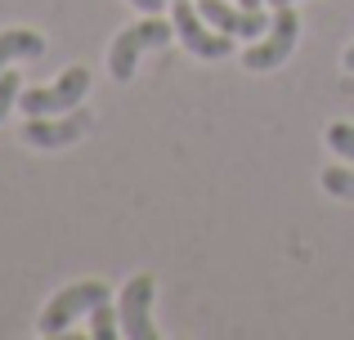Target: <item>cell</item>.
Wrapping results in <instances>:
<instances>
[{
  "instance_id": "1",
  "label": "cell",
  "mask_w": 354,
  "mask_h": 340,
  "mask_svg": "<svg viewBox=\"0 0 354 340\" xmlns=\"http://www.w3.org/2000/svg\"><path fill=\"white\" fill-rule=\"evenodd\" d=\"M171 36H175V27L162 23L157 14H148L139 23H130L126 32H117V41L108 45V72H113V81H130L139 59H144V50H162Z\"/></svg>"
},
{
  "instance_id": "8",
  "label": "cell",
  "mask_w": 354,
  "mask_h": 340,
  "mask_svg": "<svg viewBox=\"0 0 354 340\" xmlns=\"http://www.w3.org/2000/svg\"><path fill=\"white\" fill-rule=\"evenodd\" d=\"M86 130H90L86 112H54V117H27L23 139L32 143V148H68V143H77Z\"/></svg>"
},
{
  "instance_id": "13",
  "label": "cell",
  "mask_w": 354,
  "mask_h": 340,
  "mask_svg": "<svg viewBox=\"0 0 354 340\" xmlns=\"http://www.w3.org/2000/svg\"><path fill=\"white\" fill-rule=\"evenodd\" d=\"M18 94H23L18 72H0V121L9 117V108H18Z\"/></svg>"
},
{
  "instance_id": "3",
  "label": "cell",
  "mask_w": 354,
  "mask_h": 340,
  "mask_svg": "<svg viewBox=\"0 0 354 340\" xmlns=\"http://www.w3.org/2000/svg\"><path fill=\"white\" fill-rule=\"evenodd\" d=\"M296 36H301V18H296V9L292 5H278L274 18H269V32L260 36L247 54H242V63H247L251 72H274L278 63L296 50Z\"/></svg>"
},
{
  "instance_id": "5",
  "label": "cell",
  "mask_w": 354,
  "mask_h": 340,
  "mask_svg": "<svg viewBox=\"0 0 354 340\" xmlns=\"http://www.w3.org/2000/svg\"><path fill=\"white\" fill-rule=\"evenodd\" d=\"M153 278L139 273L121 287V300H117V318H121V336L126 340H157V327H153Z\"/></svg>"
},
{
  "instance_id": "16",
  "label": "cell",
  "mask_w": 354,
  "mask_h": 340,
  "mask_svg": "<svg viewBox=\"0 0 354 340\" xmlns=\"http://www.w3.org/2000/svg\"><path fill=\"white\" fill-rule=\"evenodd\" d=\"M238 5H247V9H260V5H265V0H238Z\"/></svg>"
},
{
  "instance_id": "11",
  "label": "cell",
  "mask_w": 354,
  "mask_h": 340,
  "mask_svg": "<svg viewBox=\"0 0 354 340\" xmlns=\"http://www.w3.org/2000/svg\"><path fill=\"white\" fill-rule=\"evenodd\" d=\"M323 188H328L332 197H341V201H354V170L328 166V170H323Z\"/></svg>"
},
{
  "instance_id": "12",
  "label": "cell",
  "mask_w": 354,
  "mask_h": 340,
  "mask_svg": "<svg viewBox=\"0 0 354 340\" xmlns=\"http://www.w3.org/2000/svg\"><path fill=\"white\" fill-rule=\"evenodd\" d=\"M328 148L337 152V157H346V161H354V126H346V121L328 126Z\"/></svg>"
},
{
  "instance_id": "15",
  "label": "cell",
  "mask_w": 354,
  "mask_h": 340,
  "mask_svg": "<svg viewBox=\"0 0 354 340\" xmlns=\"http://www.w3.org/2000/svg\"><path fill=\"white\" fill-rule=\"evenodd\" d=\"M341 63H346V72H354V45L346 50V59H341Z\"/></svg>"
},
{
  "instance_id": "17",
  "label": "cell",
  "mask_w": 354,
  "mask_h": 340,
  "mask_svg": "<svg viewBox=\"0 0 354 340\" xmlns=\"http://www.w3.org/2000/svg\"><path fill=\"white\" fill-rule=\"evenodd\" d=\"M269 5H274V9H278V5H292V0H269Z\"/></svg>"
},
{
  "instance_id": "2",
  "label": "cell",
  "mask_w": 354,
  "mask_h": 340,
  "mask_svg": "<svg viewBox=\"0 0 354 340\" xmlns=\"http://www.w3.org/2000/svg\"><path fill=\"white\" fill-rule=\"evenodd\" d=\"M104 300H108V282H72V287H63L59 296L41 309L36 332H41V336H63L77 318H86L90 309L104 305Z\"/></svg>"
},
{
  "instance_id": "9",
  "label": "cell",
  "mask_w": 354,
  "mask_h": 340,
  "mask_svg": "<svg viewBox=\"0 0 354 340\" xmlns=\"http://www.w3.org/2000/svg\"><path fill=\"white\" fill-rule=\"evenodd\" d=\"M41 54H45V41L36 32H23V27L0 32V68H9L18 59H41Z\"/></svg>"
},
{
  "instance_id": "6",
  "label": "cell",
  "mask_w": 354,
  "mask_h": 340,
  "mask_svg": "<svg viewBox=\"0 0 354 340\" xmlns=\"http://www.w3.org/2000/svg\"><path fill=\"white\" fill-rule=\"evenodd\" d=\"M175 32L189 45V54H198V59H229V54H234V36L216 32L189 0H175Z\"/></svg>"
},
{
  "instance_id": "10",
  "label": "cell",
  "mask_w": 354,
  "mask_h": 340,
  "mask_svg": "<svg viewBox=\"0 0 354 340\" xmlns=\"http://www.w3.org/2000/svg\"><path fill=\"white\" fill-rule=\"evenodd\" d=\"M90 336H95V340L121 336V318H117V305H113V300H104V305L90 309Z\"/></svg>"
},
{
  "instance_id": "4",
  "label": "cell",
  "mask_w": 354,
  "mask_h": 340,
  "mask_svg": "<svg viewBox=\"0 0 354 340\" xmlns=\"http://www.w3.org/2000/svg\"><path fill=\"white\" fill-rule=\"evenodd\" d=\"M90 90V72L86 68H68L54 86H36V90H23L18 94V108L27 117H54V112H72V108L86 99Z\"/></svg>"
},
{
  "instance_id": "7",
  "label": "cell",
  "mask_w": 354,
  "mask_h": 340,
  "mask_svg": "<svg viewBox=\"0 0 354 340\" xmlns=\"http://www.w3.org/2000/svg\"><path fill=\"white\" fill-rule=\"evenodd\" d=\"M198 14L207 18L216 32H225V36H247V41H260V36L269 32L265 9H247V5H234V0H198Z\"/></svg>"
},
{
  "instance_id": "14",
  "label": "cell",
  "mask_w": 354,
  "mask_h": 340,
  "mask_svg": "<svg viewBox=\"0 0 354 340\" xmlns=\"http://www.w3.org/2000/svg\"><path fill=\"white\" fill-rule=\"evenodd\" d=\"M130 5H135V9H139V14H157V9H162V5H166V0H130Z\"/></svg>"
}]
</instances>
